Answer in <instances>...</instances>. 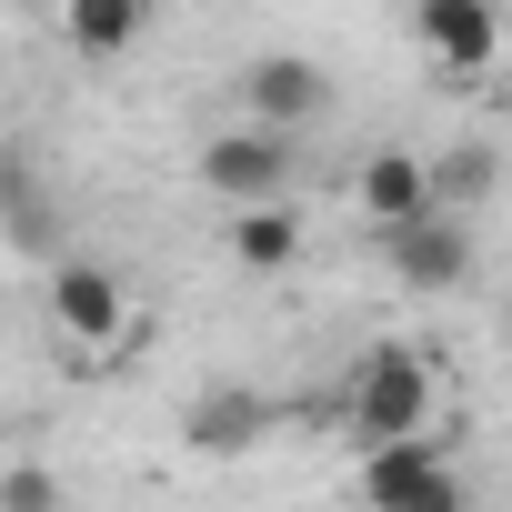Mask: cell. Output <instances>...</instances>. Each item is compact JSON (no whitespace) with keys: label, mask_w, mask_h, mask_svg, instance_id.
Instances as JSON below:
<instances>
[{"label":"cell","mask_w":512,"mask_h":512,"mask_svg":"<svg viewBox=\"0 0 512 512\" xmlns=\"http://www.w3.org/2000/svg\"><path fill=\"white\" fill-rule=\"evenodd\" d=\"M201 191H221L231 211H262V201H292V131H211L201 141Z\"/></svg>","instance_id":"7a4b0ae2"},{"label":"cell","mask_w":512,"mask_h":512,"mask_svg":"<svg viewBox=\"0 0 512 512\" xmlns=\"http://www.w3.org/2000/svg\"><path fill=\"white\" fill-rule=\"evenodd\" d=\"M412 41L432 51L442 81H472L502 61V11L492 0H412Z\"/></svg>","instance_id":"277c9868"},{"label":"cell","mask_w":512,"mask_h":512,"mask_svg":"<svg viewBox=\"0 0 512 512\" xmlns=\"http://www.w3.org/2000/svg\"><path fill=\"white\" fill-rule=\"evenodd\" d=\"M51 322H61L81 352H101V342L131 332V292H121L101 262H61V272H51Z\"/></svg>","instance_id":"ba28073f"},{"label":"cell","mask_w":512,"mask_h":512,"mask_svg":"<svg viewBox=\"0 0 512 512\" xmlns=\"http://www.w3.org/2000/svg\"><path fill=\"white\" fill-rule=\"evenodd\" d=\"M141 31H151L141 0H71V11H61V41L81 61H121V51H141Z\"/></svg>","instance_id":"30bf717a"},{"label":"cell","mask_w":512,"mask_h":512,"mask_svg":"<svg viewBox=\"0 0 512 512\" xmlns=\"http://www.w3.org/2000/svg\"><path fill=\"white\" fill-rule=\"evenodd\" d=\"M262 422H272V402H262V392L221 382V392H201V402L181 412V442H191V452H221V462H231V452H251V442H262Z\"/></svg>","instance_id":"9c48e42d"},{"label":"cell","mask_w":512,"mask_h":512,"mask_svg":"<svg viewBox=\"0 0 512 512\" xmlns=\"http://www.w3.org/2000/svg\"><path fill=\"white\" fill-rule=\"evenodd\" d=\"M382 262H392L402 292H462V282H472V231H462L452 211H432V221H412V231L382 241Z\"/></svg>","instance_id":"52a82bcc"},{"label":"cell","mask_w":512,"mask_h":512,"mask_svg":"<svg viewBox=\"0 0 512 512\" xmlns=\"http://www.w3.org/2000/svg\"><path fill=\"white\" fill-rule=\"evenodd\" d=\"M0 512H61L51 462H11V472H0Z\"/></svg>","instance_id":"4fadbf2b"},{"label":"cell","mask_w":512,"mask_h":512,"mask_svg":"<svg viewBox=\"0 0 512 512\" xmlns=\"http://www.w3.org/2000/svg\"><path fill=\"white\" fill-rule=\"evenodd\" d=\"M342 422H352L362 452L422 442V422H432V362H422L412 342H372V352L352 362V382H342Z\"/></svg>","instance_id":"6da1fadb"},{"label":"cell","mask_w":512,"mask_h":512,"mask_svg":"<svg viewBox=\"0 0 512 512\" xmlns=\"http://www.w3.org/2000/svg\"><path fill=\"white\" fill-rule=\"evenodd\" d=\"M352 201H362V221L392 241V231H412V221H432V161L422 151H402V141H382L372 161H362V181H352Z\"/></svg>","instance_id":"8992f818"},{"label":"cell","mask_w":512,"mask_h":512,"mask_svg":"<svg viewBox=\"0 0 512 512\" xmlns=\"http://www.w3.org/2000/svg\"><path fill=\"white\" fill-rule=\"evenodd\" d=\"M241 101H251L262 131H302V121L332 111V71H322L312 51H262V61L241 71Z\"/></svg>","instance_id":"5b68a950"},{"label":"cell","mask_w":512,"mask_h":512,"mask_svg":"<svg viewBox=\"0 0 512 512\" xmlns=\"http://www.w3.org/2000/svg\"><path fill=\"white\" fill-rule=\"evenodd\" d=\"M231 262H241V272H292V262H302V211H292V201L231 211Z\"/></svg>","instance_id":"8fae6325"},{"label":"cell","mask_w":512,"mask_h":512,"mask_svg":"<svg viewBox=\"0 0 512 512\" xmlns=\"http://www.w3.org/2000/svg\"><path fill=\"white\" fill-rule=\"evenodd\" d=\"M482 191H492V151H442L432 161V211L462 221V201H482Z\"/></svg>","instance_id":"7c38bea8"},{"label":"cell","mask_w":512,"mask_h":512,"mask_svg":"<svg viewBox=\"0 0 512 512\" xmlns=\"http://www.w3.org/2000/svg\"><path fill=\"white\" fill-rule=\"evenodd\" d=\"M362 502L372 512H472L452 452L422 432V442H392V452H362Z\"/></svg>","instance_id":"3957f363"}]
</instances>
